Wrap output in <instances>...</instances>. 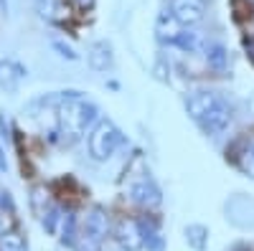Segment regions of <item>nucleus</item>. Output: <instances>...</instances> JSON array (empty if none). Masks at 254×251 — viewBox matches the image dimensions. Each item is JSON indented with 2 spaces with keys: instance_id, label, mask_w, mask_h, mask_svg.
I'll return each instance as SVG.
<instances>
[{
  "instance_id": "nucleus-1",
  "label": "nucleus",
  "mask_w": 254,
  "mask_h": 251,
  "mask_svg": "<svg viewBox=\"0 0 254 251\" xmlns=\"http://www.w3.org/2000/svg\"><path fill=\"white\" fill-rule=\"evenodd\" d=\"M54 112H56V132L61 142H76L87 127L97 119V107L92 101L81 97V92H61L54 99Z\"/></svg>"
},
{
  "instance_id": "nucleus-2",
  "label": "nucleus",
  "mask_w": 254,
  "mask_h": 251,
  "mask_svg": "<svg viewBox=\"0 0 254 251\" xmlns=\"http://www.w3.org/2000/svg\"><path fill=\"white\" fill-rule=\"evenodd\" d=\"M110 234V216L102 205H92L87 213L81 216L76 228V251H102V244Z\"/></svg>"
},
{
  "instance_id": "nucleus-3",
  "label": "nucleus",
  "mask_w": 254,
  "mask_h": 251,
  "mask_svg": "<svg viewBox=\"0 0 254 251\" xmlns=\"http://www.w3.org/2000/svg\"><path fill=\"white\" fill-rule=\"evenodd\" d=\"M122 145V132L112 119H99L97 127L89 135V155L99 162L110 160Z\"/></svg>"
},
{
  "instance_id": "nucleus-4",
  "label": "nucleus",
  "mask_w": 254,
  "mask_h": 251,
  "mask_svg": "<svg viewBox=\"0 0 254 251\" xmlns=\"http://www.w3.org/2000/svg\"><path fill=\"white\" fill-rule=\"evenodd\" d=\"M127 196L132 198V203H137L140 208H145V211H153V208H158L163 203V193L160 188L153 183V178L142 173L137 180L130 183V188H127Z\"/></svg>"
},
{
  "instance_id": "nucleus-5",
  "label": "nucleus",
  "mask_w": 254,
  "mask_h": 251,
  "mask_svg": "<svg viewBox=\"0 0 254 251\" xmlns=\"http://www.w3.org/2000/svg\"><path fill=\"white\" fill-rule=\"evenodd\" d=\"M171 15L178 20V26H196L206 15L203 0H171Z\"/></svg>"
},
{
  "instance_id": "nucleus-6",
  "label": "nucleus",
  "mask_w": 254,
  "mask_h": 251,
  "mask_svg": "<svg viewBox=\"0 0 254 251\" xmlns=\"http://www.w3.org/2000/svg\"><path fill=\"white\" fill-rule=\"evenodd\" d=\"M115 241L122 251H140L142 249V231L135 218H120L115 226Z\"/></svg>"
},
{
  "instance_id": "nucleus-7",
  "label": "nucleus",
  "mask_w": 254,
  "mask_h": 251,
  "mask_svg": "<svg viewBox=\"0 0 254 251\" xmlns=\"http://www.w3.org/2000/svg\"><path fill=\"white\" fill-rule=\"evenodd\" d=\"M229 122H231V109H229V104H226L224 99H219L214 107H211V109L198 119L201 130H203L206 135H219V132H224V130L229 127Z\"/></svg>"
},
{
  "instance_id": "nucleus-8",
  "label": "nucleus",
  "mask_w": 254,
  "mask_h": 251,
  "mask_svg": "<svg viewBox=\"0 0 254 251\" xmlns=\"http://www.w3.org/2000/svg\"><path fill=\"white\" fill-rule=\"evenodd\" d=\"M26 76H28V69L20 64V61L0 56V89L18 92V87L26 81Z\"/></svg>"
},
{
  "instance_id": "nucleus-9",
  "label": "nucleus",
  "mask_w": 254,
  "mask_h": 251,
  "mask_svg": "<svg viewBox=\"0 0 254 251\" xmlns=\"http://www.w3.org/2000/svg\"><path fill=\"white\" fill-rule=\"evenodd\" d=\"M221 97L219 94H214V92H203V89H196V92H190L188 97H186V112L190 114V119H201L214 104L219 101Z\"/></svg>"
},
{
  "instance_id": "nucleus-10",
  "label": "nucleus",
  "mask_w": 254,
  "mask_h": 251,
  "mask_svg": "<svg viewBox=\"0 0 254 251\" xmlns=\"http://www.w3.org/2000/svg\"><path fill=\"white\" fill-rule=\"evenodd\" d=\"M87 61L94 71H107L115 66V56H112V46L107 41H94L89 46V53H87Z\"/></svg>"
},
{
  "instance_id": "nucleus-11",
  "label": "nucleus",
  "mask_w": 254,
  "mask_h": 251,
  "mask_svg": "<svg viewBox=\"0 0 254 251\" xmlns=\"http://www.w3.org/2000/svg\"><path fill=\"white\" fill-rule=\"evenodd\" d=\"M140 231H142V246H147V251H163V236L158 231V223L153 218L137 221Z\"/></svg>"
},
{
  "instance_id": "nucleus-12",
  "label": "nucleus",
  "mask_w": 254,
  "mask_h": 251,
  "mask_svg": "<svg viewBox=\"0 0 254 251\" xmlns=\"http://www.w3.org/2000/svg\"><path fill=\"white\" fill-rule=\"evenodd\" d=\"M203 51H206L203 56H206L208 69H214V71H226L229 69V51L221 44H208Z\"/></svg>"
},
{
  "instance_id": "nucleus-13",
  "label": "nucleus",
  "mask_w": 254,
  "mask_h": 251,
  "mask_svg": "<svg viewBox=\"0 0 254 251\" xmlns=\"http://www.w3.org/2000/svg\"><path fill=\"white\" fill-rule=\"evenodd\" d=\"M186 244L196 251H206L208 246V228L201 223H190L186 226Z\"/></svg>"
},
{
  "instance_id": "nucleus-14",
  "label": "nucleus",
  "mask_w": 254,
  "mask_h": 251,
  "mask_svg": "<svg viewBox=\"0 0 254 251\" xmlns=\"http://www.w3.org/2000/svg\"><path fill=\"white\" fill-rule=\"evenodd\" d=\"M155 31H158V38L163 41H168V44H173V38H176V33H178V20L168 13V10H163L160 15H158V26H155Z\"/></svg>"
},
{
  "instance_id": "nucleus-15",
  "label": "nucleus",
  "mask_w": 254,
  "mask_h": 251,
  "mask_svg": "<svg viewBox=\"0 0 254 251\" xmlns=\"http://www.w3.org/2000/svg\"><path fill=\"white\" fill-rule=\"evenodd\" d=\"M36 10L44 20L56 23V20H61V15H64V3L61 0H36Z\"/></svg>"
},
{
  "instance_id": "nucleus-16",
  "label": "nucleus",
  "mask_w": 254,
  "mask_h": 251,
  "mask_svg": "<svg viewBox=\"0 0 254 251\" xmlns=\"http://www.w3.org/2000/svg\"><path fill=\"white\" fill-rule=\"evenodd\" d=\"M173 46H178L186 53H196L201 49V33L196 31H178L173 38Z\"/></svg>"
},
{
  "instance_id": "nucleus-17",
  "label": "nucleus",
  "mask_w": 254,
  "mask_h": 251,
  "mask_svg": "<svg viewBox=\"0 0 254 251\" xmlns=\"http://www.w3.org/2000/svg\"><path fill=\"white\" fill-rule=\"evenodd\" d=\"M38 216H41V223H44L46 231H49V234H56V231H59V226H61V218H64V211H61L59 205L49 203Z\"/></svg>"
},
{
  "instance_id": "nucleus-18",
  "label": "nucleus",
  "mask_w": 254,
  "mask_h": 251,
  "mask_svg": "<svg viewBox=\"0 0 254 251\" xmlns=\"http://www.w3.org/2000/svg\"><path fill=\"white\" fill-rule=\"evenodd\" d=\"M76 228H79V218L74 213H64V218H61V244L64 246H74Z\"/></svg>"
},
{
  "instance_id": "nucleus-19",
  "label": "nucleus",
  "mask_w": 254,
  "mask_h": 251,
  "mask_svg": "<svg viewBox=\"0 0 254 251\" xmlns=\"http://www.w3.org/2000/svg\"><path fill=\"white\" fill-rule=\"evenodd\" d=\"M234 162L239 165V170H242L244 175L254 178V145H247L239 155H234Z\"/></svg>"
},
{
  "instance_id": "nucleus-20",
  "label": "nucleus",
  "mask_w": 254,
  "mask_h": 251,
  "mask_svg": "<svg viewBox=\"0 0 254 251\" xmlns=\"http://www.w3.org/2000/svg\"><path fill=\"white\" fill-rule=\"evenodd\" d=\"M0 251H28V249H26L23 236H20L18 231H13V228H10L8 234L0 236Z\"/></svg>"
},
{
  "instance_id": "nucleus-21",
  "label": "nucleus",
  "mask_w": 254,
  "mask_h": 251,
  "mask_svg": "<svg viewBox=\"0 0 254 251\" xmlns=\"http://www.w3.org/2000/svg\"><path fill=\"white\" fill-rule=\"evenodd\" d=\"M51 49H54L61 58H69V61H76V58H79V53H76L69 44H64L61 38H54V41H51Z\"/></svg>"
},
{
  "instance_id": "nucleus-22",
  "label": "nucleus",
  "mask_w": 254,
  "mask_h": 251,
  "mask_svg": "<svg viewBox=\"0 0 254 251\" xmlns=\"http://www.w3.org/2000/svg\"><path fill=\"white\" fill-rule=\"evenodd\" d=\"M13 226H15L13 216H10L8 211H0V236H3V234H8V231H10Z\"/></svg>"
},
{
  "instance_id": "nucleus-23",
  "label": "nucleus",
  "mask_w": 254,
  "mask_h": 251,
  "mask_svg": "<svg viewBox=\"0 0 254 251\" xmlns=\"http://www.w3.org/2000/svg\"><path fill=\"white\" fill-rule=\"evenodd\" d=\"M66 3H69L74 10H79V13H87V10L94 8V0H66Z\"/></svg>"
},
{
  "instance_id": "nucleus-24",
  "label": "nucleus",
  "mask_w": 254,
  "mask_h": 251,
  "mask_svg": "<svg viewBox=\"0 0 254 251\" xmlns=\"http://www.w3.org/2000/svg\"><path fill=\"white\" fill-rule=\"evenodd\" d=\"M244 49H247V56L252 58V64H254V38H247L244 41Z\"/></svg>"
},
{
  "instance_id": "nucleus-25",
  "label": "nucleus",
  "mask_w": 254,
  "mask_h": 251,
  "mask_svg": "<svg viewBox=\"0 0 254 251\" xmlns=\"http://www.w3.org/2000/svg\"><path fill=\"white\" fill-rule=\"evenodd\" d=\"M0 132H3V135H0L3 140H8V137H10V135H8V122H5V117H0Z\"/></svg>"
},
{
  "instance_id": "nucleus-26",
  "label": "nucleus",
  "mask_w": 254,
  "mask_h": 251,
  "mask_svg": "<svg viewBox=\"0 0 254 251\" xmlns=\"http://www.w3.org/2000/svg\"><path fill=\"white\" fill-rule=\"evenodd\" d=\"M247 3H249V5H254V0H247Z\"/></svg>"
},
{
  "instance_id": "nucleus-27",
  "label": "nucleus",
  "mask_w": 254,
  "mask_h": 251,
  "mask_svg": "<svg viewBox=\"0 0 254 251\" xmlns=\"http://www.w3.org/2000/svg\"><path fill=\"white\" fill-rule=\"evenodd\" d=\"M237 251H249V249H237Z\"/></svg>"
},
{
  "instance_id": "nucleus-28",
  "label": "nucleus",
  "mask_w": 254,
  "mask_h": 251,
  "mask_svg": "<svg viewBox=\"0 0 254 251\" xmlns=\"http://www.w3.org/2000/svg\"><path fill=\"white\" fill-rule=\"evenodd\" d=\"M0 201H3V193H0Z\"/></svg>"
}]
</instances>
